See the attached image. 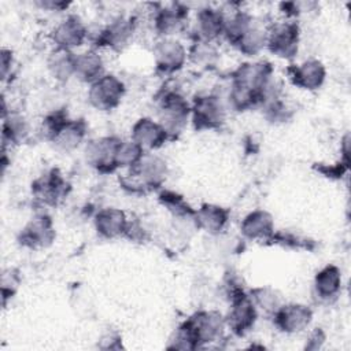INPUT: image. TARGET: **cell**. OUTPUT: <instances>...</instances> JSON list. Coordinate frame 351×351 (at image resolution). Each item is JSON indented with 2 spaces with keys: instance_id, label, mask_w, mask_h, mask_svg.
Segmentation results:
<instances>
[{
  "instance_id": "5",
  "label": "cell",
  "mask_w": 351,
  "mask_h": 351,
  "mask_svg": "<svg viewBox=\"0 0 351 351\" xmlns=\"http://www.w3.org/2000/svg\"><path fill=\"white\" fill-rule=\"evenodd\" d=\"M299 36L300 30L296 22H277L266 30L265 47L277 58L291 59L298 52Z\"/></svg>"
},
{
  "instance_id": "33",
  "label": "cell",
  "mask_w": 351,
  "mask_h": 351,
  "mask_svg": "<svg viewBox=\"0 0 351 351\" xmlns=\"http://www.w3.org/2000/svg\"><path fill=\"white\" fill-rule=\"evenodd\" d=\"M14 59H12V52L10 49L3 48L1 55H0V66H1V80H7L10 74V69L12 67Z\"/></svg>"
},
{
  "instance_id": "32",
  "label": "cell",
  "mask_w": 351,
  "mask_h": 351,
  "mask_svg": "<svg viewBox=\"0 0 351 351\" xmlns=\"http://www.w3.org/2000/svg\"><path fill=\"white\" fill-rule=\"evenodd\" d=\"M159 199L176 215H178V217H192L193 218L195 211L185 203V200L180 195H177L174 192H162L159 195Z\"/></svg>"
},
{
  "instance_id": "28",
  "label": "cell",
  "mask_w": 351,
  "mask_h": 351,
  "mask_svg": "<svg viewBox=\"0 0 351 351\" xmlns=\"http://www.w3.org/2000/svg\"><path fill=\"white\" fill-rule=\"evenodd\" d=\"M29 134V125L21 114L3 115V141L10 144L22 143Z\"/></svg>"
},
{
  "instance_id": "23",
  "label": "cell",
  "mask_w": 351,
  "mask_h": 351,
  "mask_svg": "<svg viewBox=\"0 0 351 351\" xmlns=\"http://www.w3.org/2000/svg\"><path fill=\"white\" fill-rule=\"evenodd\" d=\"M104 74V64L101 56L93 51H85L75 55V63H74V75L84 81L92 84L99 77Z\"/></svg>"
},
{
  "instance_id": "11",
  "label": "cell",
  "mask_w": 351,
  "mask_h": 351,
  "mask_svg": "<svg viewBox=\"0 0 351 351\" xmlns=\"http://www.w3.org/2000/svg\"><path fill=\"white\" fill-rule=\"evenodd\" d=\"M67 189L69 184L58 169L44 173L32 185L36 199L47 206H56L67 195Z\"/></svg>"
},
{
  "instance_id": "25",
  "label": "cell",
  "mask_w": 351,
  "mask_h": 351,
  "mask_svg": "<svg viewBox=\"0 0 351 351\" xmlns=\"http://www.w3.org/2000/svg\"><path fill=\"white\" fill-rule=\"evenodd\" d=\"M75 53L70 49L55 48L48 58V70L51 75L58 81H67L74 75Z\"/></svg>"
},
{
  "instance_id": "24",
  "label": "cell",
  "mask_w": 351,
  "mask_h": 351,
  "mask_svg": "<svg viewBox=\"0 0 351 351\" xmlns=\"http://www.w3.org/2000/svg\"><path fill=\"white\" fill-rule=\"evenodd\" d=\"M341 288V273L335 265H326L314 277L315 295L322 300H329L337 296Z\"/></svg>"
},
{
  "instance_id": "16",
  "label": "cell",
  "mask_w": 351,
  "mask_h": 351,
  "mask_svg": "<svg viewBox=\"0 0 351 351\" xmlns=\"http://www.w3.org/2000/svg\"><path fill=\"white\" fill-rule=\"evenodd\" d=\"M288 73L291 81L296 86L307 90L318 89L324 84L326 75L325 66L318 59H308L298 66H292L288 69Z\"/></svg>"
},
{
  "instance_id": "8",
  "label": "cell",
  "mask_w": 351,
  "mask_h": 351,
  "mask_svg": "<svg viewBox=\"0 0 351 351\" xmlns=\"http://www.w3.org/2000/svg\"><path fill=\"white\" fill-rule=\"evenodd\" d=\"M191 117L197 130L217 129L225 122V106L217 95L197 96L191 106Z\"/></svg>"
},
{
  "instance_id": "29",
  "label": "cell",
  "mask_w": 351,
  "mask_h": 351,
  "mask_svg": "<svg viewBox=\"0 0 351 351\" xmlns=\"http://www.w3.org/2000/svg\"><path fill=\"white\" fill-rule=\"evenodd\" d=\"M265 43H266V32L262 30L256 23H252L250 30L237 44V48L243 53L248 56H254L265 47Z\"/></svg>"
},
{
  "instance_id": "17",
  "label": "cell",
  "mask_w": 351,
  "mask_h": 351,
  "mask_svg": "<svg viewBox=\"0 0 351 351\" xmlns=\"http://www.w3.org/2000/svg\"><path fill=\"white\" fill-rule=\"evenodd\" d=\"M240 230L250 240H270L274 237L273 217L265 210H254L244 217Z\"/></svg>"
},
{
  "instance_id": "10",
  "label": "cell",
  "mask_w": 351,
  "mask_h": 351,
  "mask_svg": "<svg viewBox=\"0 0 351 351\" xmlns=\"http://www.w3.org/2000/svg\"><path fill=\"white\" fill-rule=\"evenodd\" d=\"M154 62L158 71L173 74L178 71L186 60L185 47L174 38H162L154 47Z\"/></svg>"
},
{
  "instance_id": "3",
  "label": "cell",
  "mask_w": 351,
  "mask_h": 351,
  "mask_svg": "<svg viewBox=\"0 0 351 351\" xmlns=\"http://www.w3.org/2000/svg\"><path fill=\"white\" fill-rule=\"evenodd\" d=\"M191 117V106L177 90H165L158 99L159 123L169 136L180 133Z\"/></svg>"
},
{
  "instance_id": "34",
  "label": "cell",
  "mask_w": 351,
  "mask_h": 351,
  "mask_svg": "<svg viewBox=\"0 0 351 351\" xmlns=\"http://www.w3.org/2000/svg\"><path fill=\"white\" fill-rule=\"evenodd\" d=\"M43 7L45 8H51V10H62V8H67V3H62V1H58V3H53V1H43L41 3Z\"/></svg>"
},
{
  "instance_id": "21",
  "label": "cell",
  "mask_w": 351,
  "mask_h": 351,
  "mask_svg": "<svg viewBox=\"0 0 351 351\" xmlns=\"http://www.w3.org/2000/svg\"><path fill=\"white\" fill-rule=\"evenodd\" d=\"M186 18V11L180 4H171L165 8L156 11L154 16V25L156 32L165 38H170V36L178 33Z\"/></svg>"
},
{
  "instance_id": "6",
  "label": "cell",
  "mask_w": 351,
  "mask_h": 351,
  "mask_svg": "<svg viewBox=\"0 0 351 351\" xmlns=\"http://www.w3.org/2000/svg\"><path fill=\"white\" fill-rule=\"evenodd\" d=\"M123 95V82L114 74H103L90 84L88 90V100L96 110L110 111L118 107Z\"/></svg>"
},
{
  "instance_id": "13",
  "label": "cell",
  "mask_w": 351,
  "mask_h": 351,
  "mask_svg": "<svg viewBox=\"0 0 351 351\" xmlns=\"http://www.w3.org/2000/svg\"><path fill=\"white\" fill-rule=\"evenodd\" d=\"M274 315L276 326L285 333H298L306 329L313 318V311L308 306L300 303L281 304Z\"/></svg>"
},
{
  "instance_id": "27",
  "label": "cell",
  "mask_w": 351,
  "mask_h": 351,
  "mask_svg": "<svg viewBox=\"0 0 351 351\" xmlns=\"http://www.w3.org/2000/svg\"><path fill=\"white\" fill-rule=\"evenodd\" d=\"M254 19L245 11H234L230 15H225V26H223V36L226 40L237 47L241 38L252 26Z\"/></svg>"
},
{
  "instance_id": "30",
  "label": "cell",
  "mask_w": 351,
  "mask_h": 351,
  "mask_svg": "<svg viewBox=\"0 0 351 351\" xmlns=\"http://www.w3.org/2000/svg\"><path fill=\"white\" fill-rule=\"evenodd\" d=\"M144 149L138 147L133 140L130 141H121L117 154V166L118 167H134L138 160L144 155Z\"/></svg>"
},
{
  "instance_id": "2",
  "label": "cell",
  "mask_w": 351,
  "mask_h": 351,
  "mask_svg": "<svg viewBox=\"0 0 351 351\" xmlns=\"http://www.w3.org/2000/svg\"><path fill=\"white\" fill-rule=\"evenodd\" d=\"M225 318L217 311H199L184 321L176 330L173 348L193 350L219 340L223 335Z\"/></svg>"
},
{
  "instance_id": "26",
  "label": "cell",
  "mask_w": 351,
  "mask_h": 351,
  "mask_svg": "<svg viewBox=\"0 0 351 351\" xmlns=\"http://www.w3.org/2000/svg\"><path fill=\"white\" fill-rule=\"evenodd\" d=\"M85 122L81 119H69L60 130L56 133V136L52 138V143H55L60 149L71 151L80 145V143L85 137Z\"/></svg>"
},
{
  "instance_id": "18",
  "label": "cell",
  "mask_w": 351,
  "mask_h": 351,
  "mask_svg": "<svg viewBox=\"0 0 351 351\" xmlns=\"http://www.w3.org/2000/svg\"><path fill=\"white\" fill-rule=\"evenodd\" d=\"M225 26V14L217 8L206 7L197 11L196 14V34L199 41L211 43L223 34Z\"/></svg>"
},
{
  "instance_id": "15",
  "label": "cell",
  "mask_w": 351,
  "mask_h": 351,
  "mask_svg": "<svg viewBox=\"0 0 351 351\" xmlns=\"http://www.w3.org/2000/svg\"><path fill=\"white\" fill-rule=\"evenodd\" d=\"M169 137L166 129L152 118H140L132 128V140L145 152L160 148Z\"/></svg>"
},
{
  "instance_id": "7",
  "label": "cell",
  "mask_w": 351,
  "mask_h": 351,
  "mask_svg": "<svg viewBox=\"0 0 351 351\" xmlns=\"http://www.w3.org/2000/svg\"><path fill=\"white\" fill-rule=\"evenodd\" d=\"M132 186L137 189H155L159 188L167 176V166L159 156L144 152L138 163L132 167Z\"/></svg>"
},
{
  "instance_id": "22",
  "label": "cell",
  "mask_w": 351,
  "mask_h": 351,
  "mask_svg": "<svg viewBox=\"0 0 351 351\" xmlns=\"http://www.w3.org/2000/svg\"><path fill=\"white\" fill-rule=\"evenodd\" d=\"M193 219L197 228L208 233H219L229 219V211L218 204L206 203L195 211Z\"/></svg>"
},
{
  "instance_id": "20",
  "label": "cell",
  "mask_w": 351,
  "mask_h": 351,
  "mask_svg": "<svg viewBox=\"0 0 351 351\" xmlns=\"http://www.w3.org/2000/svg\"><path fill=\"white\" fill-rule=\"evenodd\" d=\"M134 32V23L129 18H117L110 22L103 30H100L96 45L100 47H111L121 48L123 47L132 37Z\"/></svg>"
},
{
  "instance_id": "14",
  "label": "cell",
  "mask_w": 351,
  "mask_h": 351,
  "mask_svg": "<svg viewBox=\"0 0 351 351\" xmlns=\"http://www.w3.org/2000/svg\"><path fill=\"white\" fill-rule=\"evenodd\" d=\"M88 37V30L85 23L78 15H67L52 32V40L56 48L73 49L84 44Z\"/></svg>"
},
{
  "instance_id": "4",
  "label": "cell",
  "mask_w": 351,
  "mask_h": 351,
  "mask_svg": "<svg viewBox=\"0 0 351 351\" xmlns=\"http://www.w3.org/2000/svg\"><path fill=\"white\" fill-rule=\"evenodd\" d=\"M229 295L230 308L225 318V324L234 335L243 336L254 326L258 317V308L251 296H247L239 287H233Z\"/></svg>"
},
{
  "instance_id": "12",
  "label": "cell",
  "mask_w": 351,
  "mask_h": 351,
  "mask_svg": "<svg viewBox=\"0 0 351 351\" xmlns=\"http://www.w3.org/2000/svg\"><path fill=\"white\" fill-rule=\"evenodd\" d=\"M55 236L52 219L45 214H40L32 218L21 230L19 243L29 248H45L52 244Z\"/></svg>"
},
{
  "instance_id": "31",
  "label": "cell",
  "mask_w": 351,
  "mask_h": 351,
  "mask_svg": "<svg viewBox=\"0 0 351 351\" xmlns=\"http://www.w3.org/2000/svg\"><path fill=\"white\" fill-rule=\"evenodd\" d=\"M251 299L256 306V308H262L266 313H271V314H274L277 308L281 306L280 296L277 295V292L267 287L255 288L251 292Z\"/></svg>"
},
{
  "instance_id": "9",
  "label": "cell",
  "mask_w": 351,
  "mask_h": 351,
  "mask_svg": "<svg viewBox=\"0 0 351 351\" xmlns=\"http://www.w3.org/2000/svg\"><path fill=\"white\" fill-rule=\"evenodd\" d=\"M121 138L106 136L88 143L85 148L86 162L101 173H111L117 166V154L121 145Z\"/></svg>"
},
{
  "instance_id": "19",
  "label": "cell",
  "mask_w": 351,
  "mask_h": 351,
  "mask_svg": "<svg viewBox=\"0 0 351 351\" xmlns=\"http://www.w3.org/2000/svg\"><path fill=\"white\" fill-rule=\"evenodd\" d=\"M126 214L115 207H107L99 210L95 217V228L97 233L106 239H115L125 236L128 228Z\"/></svg>"
},
{
  "instance_id": "1",
  "label": "cell",
  "mask_w": 351,
  "mask_h": 351,
  "mask_svg": "<svg viewBox=\"0 0 351 351\" xmlns=\"http://www.w3.org/2000/svg\"><path fill=\"white\" fill-rule=\"evenodd\" d=\"M273 69L267 62H255L241 64L233 74L229 88V104L239 111L263 104L269 96Z\"/></svg>"
}]
</instances>
